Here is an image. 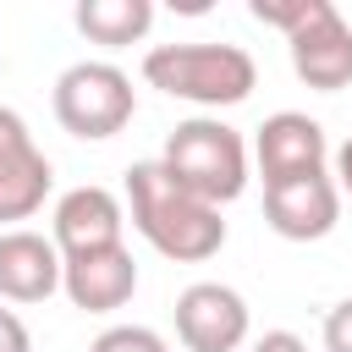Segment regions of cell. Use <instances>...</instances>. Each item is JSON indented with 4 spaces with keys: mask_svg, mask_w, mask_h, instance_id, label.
I'll use <instances>...</instances> for the list:
<instances>
[{
    "mask_svg": "<svg viewBox=\"0 0 352 352\" xmlns=\"http://www.w3.org/2000/svg\"><path fill=\"white\" fill-rule=\"evenodd\" d=\"M126 209H132V226L138 236L176 258V264H204L226 248V220L214 204L192 198L160 160H138L126 170Z\"/></svg>",
    "mask_w": 352,
    "mask_h": 352,
    "instance_id": "1",
    "label": "cell"
},
{
    "mask_svg": "<svg viewBox=\"0 0 352 352\" xmlns=\"http://www.w3.org/2000/svg\"><path fill=\"white\" fill-rule=\"evenodd\" d=\"M143 82L170 99L220 110L258 88V66L242 44H154L143 55Z\"/></svg>",
    "mask_w": 352,
    "mask_h": 352,
    "instance_id": "2",
    "label": "cell"
},
{
    "mask_svg": "<svg viewBox=\"0 0 352 352\" xmlns=\"http://www.w3.org/2000/svg\"><path fill=\"white\" fill-rule=\"evenodd\" d=\"M160 165L204 204H231L242 198L248 187V143L236 126L214 121V116H192V121H176V132L165 138V154Z\"/></svg>",
    "mask_w": 352,
    "mask_h": 352,
    "instance_id": "3",
    "label": "cell"
},
{
    "mask_svg": "<svg viewBox=\"0 0 352 352\" xmlns=\"http://www.w3.org/2000/svg\"><path fill=\"white\" fill-rule=\"evenodd\" d=\"M132 110H138L132 77L110 60H77L55 77V121L82 143L116 138L132 121Z\"/></svg>",
    "mask_w": 352,
    "mask_h": 352,
    "instance_id": "4",
    "label": "cell"
},
{
    "mask_svg": "<svg viewBox=\"0 0 352 352\" xmlns=\"http://www.w3.org/2000/svg\"><path fill=\"white\" fill-rule=\"evenodd\" d=\"M50 182H55V170H50L44 148L33 143L28 121L11 104H0V226L33 220L44 209Z\"/></svg>",
    "mask_w": 352,
    "mask_h": 352,
    "instance_id": "5",
    "label": "cell"
},
{
    "mask_svg": "<svg viewBox=\"0 0 352 352\" xmlns=\"http://www.w3.org/2000/svg\"><path fill=\"white\" fill-rule=\"evenodd\" d=\"M264 220L286 242H319V236H330L336 220H341V187H336V176L314 170V176H292V182L264 187Z\"/></svg>",
    "mask_w": 352,
    "mask_h": 352,
    "instance_id": "6",
    "label": "cell"
},
{
    "mask_svg": "<svg viewBox=\"0 0 352 352\" xmlns=\"http://www.w3.org/2000/svg\"><path fill=\"white\" fill-rule=\"evenodd\" d=\"M176 336L187 352H236L248 341V302L220 280H192L176 297Z\"/></svg>",
    "mask_w": 352,
    "mask_h": 352,
    "instance_id": "7",
    "label": "cell"
},
{
    "mask_svg": "<svg viewBox=\"0 0 352 352\" xmlns=\"http://www.w3.org/2000/svg\"><path fill=\"white\" fill-rule=\"evenodd\" d=\"M286 50H292V72L308 88L336 94V88L352 82V28L341 22V11L330 0H319L314 16L297 33H286Z\"/></svg>",
    "mask_w": 352,
    "mask_h": 352,
    "instance_id": "8",
    "label": "cell"
},
{
    "mask_svg": "<svg viewBox=\"0 0 352 352\" xmlns=\"http://www.w3.org/2000/svg\"><path fill=\"white\" fill-rule=\"evenodd\" d=\"M253 160H258L264 187H275V182L324 170L330 143H324V126H319L314 116H302V110H275V116L258 126V138H253Z\"/></svg>",
    "mask_w": 352,
    "mask_h": 352,
    "instance_id": "9",
    "label": "cell"
},
{
    "mask_svg": "<svg viewBox=\"0 0 352 352\" xmlns=\"http://www.w3.org/2000/svg\"><path fill=\"white\" fill-rule=\"evenodd\" d=\"M121 226H126V209L110 187H72L55 204L50 242H55L60 258H82V253H99V248H121Z\"/></svg>",
    "mask_w": 352,
    "mask_h": 352,
    "instance_id": "10",
    "label": "cell"
},
{
    "mask_svg": "<svg viewBox=\"0 0 352 352\" xmlns=\"http://www.w3.org/2000/svg\"><path fill=\"white\" fill-rule=\"evenodd\" d=\"M60 292L82 314H116V308H126L132 292H138V264H132L126 242L82 253V258H60Z\"/></svg>",
    "mask_w": 352,
    "mask_h": 352,
    "instance_id": "11",
    "label": "cell"
},
{
    "mask_svg": "<svg viewBox=\"0 0 352 352\" xmlns=\"http://www.w3.org/2000/svg\"><path fill=\"white\" fill-rule=\"evenodd\" d=\"M60 292V253L44 231L11 226L0 231V297L6 302H44Z\"/></svg>",
    "mask_w": 352,
    "mask_h": 352,
    "instance_id": "12",
    "label": "cell"
},
{
    "mask_svg": "<svg viewBox=\"0 0 352 352\" xmlns=\"http://www.w3.org/2000/svg\"><path fill=\"white\" fill-rule=\"evenodd\" d=\"M77 33L104 44V50H121V44H138L148 28H154V6L148 0H77Z\"/></svg>",
    "mask_w": 352,
    "mask_h": 352,
    "instance_id": "13",
    "label": "cell"
},
{
    "mask_svg": "<svg viewBox=\"0 0 352 352\" xmlns=\"http://www.w3.org/2000/svg\"><path fill=\"white\" fill-rule=\"evenodd\" d=\"M88 352H170V346H165V336L148 330V324H110V330L94 336Z\"/></svg>",
    "mask_w": 352,
    "mask_h": 352,
    "instance_id": "14",
    "label": "cell"
},
{
    "mask_svg": "<svg viewBox=\"0 0 352 352\" xmlns=\"http://www.w3.org/2000/svg\"><path fill=\"white\" fill-rule=\"evenodd\" d=\"M314 6L319 0H253L248 11L264 22V28H280V33H297L308 16H314Z\"/></svg>",
    "mask_w": 352,
    "mask_h": 352,
    "instance_id": "15",
    "label": "cell"
},
{
    "mask_svg": "<svg viewBox=\"0 0 352 352\" xmlns=\"http://www.w3.org/2000/svg\"><path fill=\"white\" fill-rule=\"evenodd\" d=\"M324 352H352V297L324 314Z\"/></svg>",
    "mask_w": 352,
    "mask_h": 352,
    "instance_id": "16",
    "label": "cell"
},
{
    "mask_svg": "<svg viewBox=\"0 0 352 352\" xmlns=\"http://www.w3.org/2000/svg\"><path fill=\"white\" fill-rule=\"evenodd\" d=\"M0 352H33V336L11 308H0Z\"/></svg>",
    "mask_w": 352,
    "mask_h": 352,
    "instance_id": "17",
    "label": "cell"
},
{
    "mask_svg": "<svg viewBox=\"0 0 352 352\" xmlns=\"http://www.w3.org/2000/svg\"><path fill=\"white\" fill-rule=\"evenodd\" d=\"M253 352H308V346H302V336H292V330H264V336L253 341Z\"/></svg>",
    "mask_w": 352,
    "mask_h": 352,
    "instance_id": "18",
    "label": "cell"
},
{
    "mask_svg": "<svg viewBox=\"0 0 352 352\" xmlns=\"http://www.w3.org/2000/svg\"><path fill=\"white\" fill-rule=\"evenodd\" d=\"M336 187H341V192H352V138L336 148Z\"/></svg>",
    "mask_w": 352,
    "mask_h": 352,
    "instance_id": "19",
    "label": "cell"
}]
</instances>
